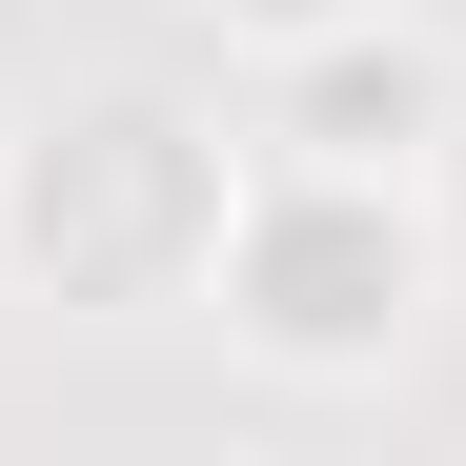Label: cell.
I'll list each match as a JSON object with an SVG mask.
<instances>
[{
	"label": "cell",
	"instance_id": "1",
	"mask_svg": "<svg viewBox=\"0 0 466 466\" xmlns=\"http://www.w3.org/2000/svg\"><path fill=\"white\" fill-rule=\"evenodd\" d=\"M406 122H426V61H325V82H304V163H406Z\"/></svg>",
	"mask_w": 466,
	"mask_h": 466
},
{
	"label": "cell",
	"instance_id": "2",
	"mask_svg": "<svg viewBox=\"0 0 466 466\" xmlns=\"http://www.w3.org/2000/svg\"><path fill=\"white\" fill-rule=\"evenodd\" d=\"M244 21H284V41H325V21H345V0H244Z\"/></svg>",
	"mask_w": 466,
	"mask_h": 466
}]
</instances>
